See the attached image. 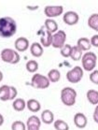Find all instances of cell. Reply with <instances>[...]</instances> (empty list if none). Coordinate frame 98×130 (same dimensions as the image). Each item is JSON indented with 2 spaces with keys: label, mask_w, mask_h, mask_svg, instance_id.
<instances>
[{
  "label": "cell",
  "mask_w": 98,
  "mask_h": 130,
  "mask_svg": "<svg viewBox=\"0 0 98 130\" xmlns=\"http://www.w3.org/2000/svg\"><path fill=\"white\" fill-rule=\"evenodd\" d=\"M73 121H74L75 125H76L77 128H80V129L85 128L87 124H88V119H87L86 115L82 112L76 113V114L74 115Z\"/></svg>",
  "instance_id": "obj_13"
},
{
  "label": "cell",
  "mask_w": 98,
  "mask_h": 130,
  "mask_svg": "<svg viewBox=\"0 0 98 130\" xmlns=\"http://www.w3.org/2000/svg\"><path fill=\"white\" fill-rule=\"evenodd\" d=\"M90 40H91L92 46H93V47H95V48H98V34L97 35L92 36Z\"/></svg>",
  "instance_id": "obj_31"
},
{
  "label": "cell",
  "mask_w": 98,
  "mask_h": 130,
  "mask_svg": "<svg viewBox=\"0 0 98 130\" xmlns=\"http://www.w3.org/2000/svg\"><path fill=\"white\" fill-rule=\"evenodd\" d=\"M97 63V55L92 52H86L81 58L82 68L85 71H93Z\"/></svg>",
  "instance_id": "obj_4"
},
{
  "label": "cell",
  "mask_w": 98,
  "mask_h": 130,
  "mask_svg": "<svg viewBox=\"0 0 98 130\" xmlns=\"http://www.w3.org/2000/svg\"><path fill=\"white\" fill-rule=\"evenodd\" d=\"M3 124H4V117H3V115L0 113V126L3 125Z\"/></svg>",
  "instance_id": "obj_34"
},
{
  "label": "cell",
  "mask_w": 98,
  "mask_h": 130,
  "mask_svg": "<svg viewBox=\"0 0 98 130\" xmlns=\"http://www.w3.org/2000/svg\"><path fill=\"white\" fill-rule=\"evenodd\" d=\"M26 108L31 112H37L41 109V105L36 99H29L26 102Z\"/></svg>",
  "instance_id": "obj_18"
},
{
  "label": "cell",
  "mask_w": 98,
  "mask_h": 130,
  "mask_svg": "<svg viewBox=\"0 0 98 130\" xmlns=\"http://www.w3.org/2000/svg\"><path fill=\"white\" fill-rule=\"evenodd\" d=\"M82 56H83V52L80 50L77 45L72 46V53H71L70 58H71L73 61H80V60H81Z\"/></svg>",
  "instance_id": "obj_23"
},
{
  "label": "cell",
  "mask_w": 98,
  "mask_h": 130,
  "mask_svg": "<svg viewBox=\"0 0 98 130\" xmlns=\"http://www.w3.org/2000/svg\"><path fill=\"white\" fill-rule=\"evenodd\" d=\"M87 99L92 105H98V91L94 89L88 90L86 94Z\"/></svg>",
  "instance_id": "obj_19"
},
{
  "label": "cell",
  "mask_w": 98,
  "mask_h": 130,
  "mask_svg": "<svg viewBox=\"0 0 98 130\" xmlns=\"http://www.w3.org/2000/svg\"><path fill=\"white\" fill-rule=\"evenodd\" d=\"M64 12L63 6H46L44 9V14L48 17V19L59 17Z\"/></svg>",
  "instance_id": "obj_9"
},
{
  "label": "cell",
  "mask_w": 98,
  "mask_h": 130,
  "mask_svg": "<svg viewBox=\"0 0 98 130\" xmlns=\"http://www.w3.org/2000/svg\"><path fill=\"white\" fill-rule=\"evenodd\" d=\"M90 80L94 84L98 85V70H93L90 74Z\"/></svg>",
  "instance_id": "obj_29"
},
{
  "label": "cell",
  "mask_w": 98,
  "mask_h": 130,
  "mask_svg": "<svg viewBox=\"0 0 98 130\" xmlns=\"http://www.w3.org/2000/svg\"><path fill=\"white\" fill-rule=\"evenodd\" d=\"M44 27L51 34L58 31V24L53 19H46L44 22Z\"/></svg>",
  "instance_id": "obj_17"
},
{
  "label": "cell",
  "mask_w": 98,
  "mask_h": 130,
  "mask_svg": "<svg viewBox=\"0 0 98 130\" xmlns=\"http://www.w3.org/2000/svg\"><path fill=\"white\" fill-rule=\"evenodd\" d=\"M40 34V44L43 46V48H48L51 46L52 43V35L51 32H49L46 28L44 27V25L40 28L39 32H37V34Z\"/></svg>",
  "instance_id": "obj_8"
},
{
  "label": "cell",
  "mask_w": 98,
  "mask_h": 130,
  "mask_svg": "<svg viewBox=\"0 0 98 130\" xmlns=\"http://www.w3.org/2000/svg\"><path fill=\"white\" fill-rule=\"evenodd\" d=\"M41 126V120L36 115L30 116L26 122V130H39Z\"/></svg>",
  "instance_id": "obj_12"
},
{
  "label": "cell",
  "mask_w": 98,
  "mask_h": 130,
  "mask_svg": "<svg viewBox=\"0 0 98 130\" xmlns=\"http://www.w3.org/2000/svg\"><path fill=\"white\" fill-rule=\"evenodd\" d=\"M66 34L63 30H58L56 33L52 35V43L51 46L55 49H61L65 45Z\"/></svg>",
  "instance_id": "obj_7"
},
{
  "label": "cell",
  "mask_w": 98,
  "mask_h": 130,
  "mask_svg": "<svg viewBox=\"0 0 98 130\" xmlns=\"http://www.w3.org/2000/svg\"><path fill=\"white\" fill-rule=\"evenodd\" d=\"M77 46L82 52H89V50L92 48L91 40L88 38H80V39H77Z\"/></svg>",
  "instance_id": "obj_15"
},
{
  "label": "cell",
  "mask_w": 98,
  "mask_h": 130,
  "mask_svg": "<svg viewBox=\"0 0 98 130\" xmlns=\"http://www.w3.org/2000/svg\"><path fill=\"white\" fill-rule=\"evenodd\" d=\"M11 130H26V124L22 121H15L11 124Z\"/></svg>",
  "instance_id": "obj_28"
},
{
  "label": "cell",
  "mask_w": 98,
  "mask_h": 130,
  "mask_svg": "<svg viewBox=\"0 0 98 130\" xmlns=\"http://www.w3.org/2000/svg\"><path fill=\"white\" fill-rule=\"evenodd\" d=\"M26 70L30 73H35L38 69V63L36 60H29L25 65Z\"/></svg>",
  "instance_id": "obj_25"
},
{
  "label": "cell",
  "mask_w": 98,
  "mask_h": 130,
  "mask_svg": "<svg viewBox=\"0 0 98 130\" xmlns=\"http://www.w3.org/2000/svg\"><path fill=\"white\" fill-rule=\"evenodd\" d=\"M83 75V68L81 67L76 66L66 73V80L70 83H77L82 80Z\"/></svg>",
  "instance_id": "obj_6"
},
{
  "label": "cell",
  "mask_w": 98,
  "mask_h": 130,
  "mask_svg": "<svg viewBox=\"0 0 98 130\" xmlns=\"http://www.w3.org/2000/svg\"><path fill=\"white\" fill-rule=\"evenodd\" d=\"M41 122L46 124H51L54 123V114L50 109H45L41 113Z\"/></svg>",
  "instance_id": "obj_16"
},
{
  "label": "cell",
  "mask_w": 98,
  "mask_h": 130,
  "mask_svg": "<svg viewBox=\"0 0 98 130\" xmlns=\"http://www.w3.org/2000/svg\"><path fill=\"white\" fill-rule=\"evenodd\" d=\"M0 60H1V58H0Z\"/></svg>",
  "instance_id": "obj_36"
},
{
  "label": "cell",
  "mask_w": 98,
  "mask_h": 130,
  "mask_svg": "<svg viewBox=\"0 0 98 130\" xmlns=\"http://www.w3.org/2000/svg\"><path fill=\"white\" fill-rule=\"evenodd\" d=\"M3 73H2V71H0V83H1V80H3Z\"/></svg>",
  "instance_id": "obj_35"
},
{
  "label": "cell",
  "mask_w": 98,
  "mask_h": 130,
  "mask_svg": "<svg viewBox=\"0 0 98 130\" xmlns=\"http://www.w3.org/2000/svg\"><path fill=\"white\" fill-rule=\"evenodd\" d=\"M17 32V23L11 17L0 18V37L11 38Z\"/></svg>",
  "instance_id": "obj_1"
},
{
  "label": "cell",
  "mask_w": 98,
  "mask_h": 130,
  "mask_svg": "<svg viewBox=\"0 0 98 130\" xmlns=\"http://www.w3.org/2000/svg\"><path fill=\"white\" fill-rule=\"evenodd\" d=\"M80 20V16L77 12L73 11V10H68L64 14L63 17V21L65 24L67 25H75L79 23Z\"/></svg>",
  "instance_id": "obj_10"
},
{
  "label": "cell",
  "mask_w": 98,
  "mask_h": 130,
  "mask_svg": "<svg viewBox=\"0 0 98 130\" xmlns=\"http://www.w3.org/2000/svg\"><path fill=\"white\" fill-rule=\"evenodd\" d=\"M10 95V86L2 85L0 87V100L8 101L9 100Z\"/></svg>",
  "instance_id": "obj_22"
},
{
  "label": "cell",
  "mask_w": 98,
  "mask_h": 130,
  "mask_svg": "<svg viewBox=\"0 0 98 130\" xmlns=\"http://www.w3.org/2000/svg\"><path fill=\"white\" fill-rule=\"evenodd\" d=\"M92 117H93V121H94L96 124H98V105H96V107H95Z\"/></svg>",
  "instance_id": "obj_32"
},
{
  "label": "cell",
  "mask_w": 98,
  "mask_h": 130,
  "mask_svg": "<svg viewBox=\"0 0 98 130\" xmlns=\"http://www.w3.org/2000/svg\"><path fill=\"white\" fill-rule=\"evenodd\" d=\"M12 107L16 111H23L26 108V102L23 98H16L12 102Z\"/></svg>",
  "instance_id": "obj_20"
},
{
  "label": "cell",
  "mask_w": 98,
  "mask_h": 130,
  "mask_svg": "<svg viewBox=\"0 0 98 130\" xmlns=\"http://www.w3.org/2000/svg\"><path fill=\"white\" fill-rule=\"evenodd\" d=\"M72 53V46L70 44H65L63 48L60 49V53L63 57L65 58H68L71 56Z\"/></svg>",
  "instance_id": "obj_27"
},
{
  "label": "cell",
  "mask_w": 98,
  "mask_h": 130,
  "mask_svg": "<svg viewBox=\"0 0 98 130\" xmlns=\"http://www.w3.org/2000/svg\"><path fill=\"white\" fill-rule=\"evenodd\" d=\"M50 80L42 74L36 73L31 79V85L36 89H47L50 86Z\"/></svg>",
  "instance_id": "obj_5"
},
{
  "label": "cell",
  "mask_w": 98,
  "mask_h": 130,
  "mask_svg": "<svg viewBox=\"0 0 98 130\" xmlns=\"http://www.w3.org/2000/svg\"><path fill=\"white\" fill-rule=\"evenodd\" d=\"M53 126L56 130H69V125L64 120H56L53 123Z\"/></svg>",
  "instance_id": "obj_26"
},
{
  "label": "cell",
  "mask_w": 98,
  "mask_h": 130,
  "mask_svg": "<svg viewBox=\"0 0 98 130\" xmlns=\"http://www.w3.org/2000/svg\"><path fill=\"white\" fill-rule=\"evenodd\" d=\"M30 53L33 56L35 57H41L43 53H44V49L40 43L38 42H34L30 46Z\"/></svg>",
  "instance_id": "obj_14"
},
{
  "label": "cell",
  "mask_w": 98,
  "mask_h": 130,
  "mask_svg": "<svg viewBox=\"0 0 98 130\" xmlns=\"http://www.w3.org/2000/svg\"><path fill=\"white\" fill-rule=\"evenodd\" d=\"M88 26L98 32V13H93L88 18Z\"/></svg>",
  "instance_id": "obj_21"
},
{
  "label": "cell",
  "mask_w": 98,
  "mask_h": 130,
  "mask_svg": "<svg viewBox=\"0 0 98 130\" xmlns=\"http://www.w3.org/2000/svg\"><path fill=\"white\" fill-rule=\"evenodd\" d=\"M48 79L50 80L51 83H58L61 79V73L58 69H51L48 73Z\"/></svg>",
  "instance_id": "obj_24"
},
{
  "label": "cell",
  "mask_w": 98,
  "mask_h": 130,
  "mask_svg": "<svg viewBox=\"0 0 98 130\" xmlns=\"http://www.w3.org/2000/svg\"><path fill=\"white\" fill-rule=\"evenodd\" d=\"M26 8L30 10H36L38 9V6H26Z\"/></svg>",
  "instance_id": "obj_33"
},
{
  "label": "cell",
  "mask_w": 98,
  "mask_h": 130,
  "mask_svg": "<svg viewBox=\"0 0 98 130\" xmlns=\"http://www.w3.org/2000/svg\"><path fill=\"white\" fill-rule=\"evenodd\" d=\"M14 47H15V50L17 51V52L24 53L28 48H30L29 40L26 38H24V37H20V38H18V39L15 40Z\"/></svg>",
  "instance_id": "obj_11"
},
{
  "label": "cell",
  "mask_w": 98,
  "mask_h": 130,
  "mask_svg": "<svg viewBox=\"0 0 98 130\" xmlns=\"http://www.w3.org/2000/svg\"><path fill=\"white\" fill-rule=\"evenodd\" d=\"M77 99V92L72 87H65L61 91V100L67 107L74 106Z\"/></svg>",
  "instance_id": "obj_2"
},
{
  "label": "cell",
  "mask_w": 98,
  "mask_h": 130,
  "mask_svg": "<svg viewBox=\"0 0 98 130\" xmlns=\"http://www.w3.org/2000/svg\"><path fill=\"white\" fill-rule=\"evenodd\" d=\"M0 58L3 62L8 63V64H12V65L18 64L21 60V57H20L18 52L16 50H13V49H9V48L2 50V52L0 53Z\"/></svg>",
  "instance_id": "obj_3"
},
{
  "label": "cell",
  "mask_w": 98,
  "mask_h": 130,
  "mask_svg": "<svg viewBox=\"0 0 98 130\" xmlns=\"http://www.w3.org/2000/svg\"><path fill=\"white\" fill-rule=\"evenodd\" d=\"M18 95V91L14 86H10V95H9V100H14L16 99V96Z\"/></svg>",
  "instance_id": "obj_30"
}]
</instances>
